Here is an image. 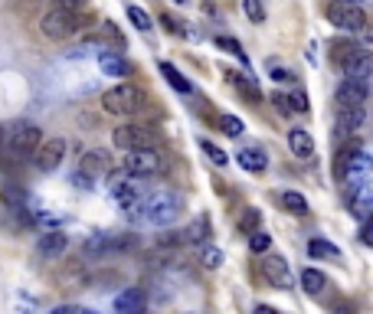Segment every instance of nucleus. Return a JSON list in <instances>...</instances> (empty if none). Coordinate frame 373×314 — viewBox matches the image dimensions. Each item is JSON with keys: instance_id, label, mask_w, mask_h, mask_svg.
Returning a JSON list of instances; mask_svg holds the SVG:
<instances>
[{"instance_id": "nucleus-1", "label": "nucleus", "mask_w": 373, "mask_h": 314, "mask_svg": "<svg viewBox=\"0 0 373 314\" xmlns=\"http://www.w3.org/2000/svg\"><path fill=\"white\" fill-rule=\"evenodd\" d=\"M184 210V200H180V193L174 190H154V193H144V200L135 206L137 219H144L151 226H171L177 216Z\"/></svg>"}, {"instance_id": "nucleus-2", "label": "nucleus", "mask_w": 373, "mask_h": 314, "mask_svg": "<svg viewBox=\"0 0 373 314\" xmlns=\"http://www.w3.org/2000/svg\"><path fill=\"white\" fill-rule=\"evenodd\" d=\"M370 170H373V157L367 151H361V148H344L341 157H337V177L350 190L367 184L370 180Z\"/></svg>"}, {"instance_id": "nucleus-3", "label": "nucleus", "mask_w": 373, "mask_h": 314, "mask_svg": "<svg viewBox=\"0 0 373 314\" xmlns=\"http://www.w3.org/2000/svg\"><path fill=\"white\" fill-rule=\"evenodd\" d=\"M39 128L30 125V121H17V125H10L7 131H3V148H7V154H10L13 161H26V157H33L39 148Z\"/></svg>"}, {"instance_id": "nucleus-4", "label": "nucleus", "mask_w": 373, "mask_h": 314, "mask_svg": "<svg viewBox=\"0 0 373 314\" xmlns=\"http://www.w3.org/2000/svg\"><path fill=\"white\" fill-rule=\"evenodd\" d=\"M334 63L341 66L344 79H357V82H367L373 76V52L357 50L350 43H334Z\"/></svg>"}, {"instance_id": "nucleus-5", "label": "nucleus", "mask_w": 373, "mask_h": 314, "mask_svg": "<svg viewBox=\"0 0 373 314\" xmlns=\"http://www.w3.org/2000/svg\"><path fill=\"white\" fill-rule=\"evenodd\" d=\"M102 108L108 115H122V118L137 115L144 108V92L137 86H131V82H122V86L108 88V92L102 95Z\"/></svg>"}, {"instance_id": "nucleus-6", "label": "nucleus", "mask_w": 373, "mask_h": 314, "mask_svg": "<svg viewBox=\"0 0 373 314\" xmlns=\"http://www.w3.org/2000/svg\"><path fill=\"white\" fill-rule=\"evenodd\" d=\"M108 193L122 203L128 213H135V206L144 200V177H131L128 170H118V174H108Z\"/></svg>"}, {"instance_id": "nucleus-7", "label": "nucleus", "mask_w": 373, "mask_h": 314, "mask_svg": "<svg viewBox=\"0 0 373 314\" xmlns=\"http://www.w3.org/2000/svg\"><path fill=\"white\" fill-rule=\"evenodd\" d=\"M82 13H73V10H50L46 17H43V23H39V30L46 33L50 39H69V37H75L79 30H82Z\"/></svg>"}, {"instance_id": "nucleus-8", "label": "nucleus", "mask_w": 373, "mask_h": 314, "mask_svg": "<svg viewBox=\"0 0 373 314\" xmlns=\"http://www.w3.org/2000/svg\"><path fill=\"white\" fill-rule=\"evenodd\" d=\"M112 141H115L118 151L128 154V151H141V148H154L157 135L144 125H118L112 131Z\"/></svg>"}, {"instance_id": "nucleus-9", "label": "nucleus", "mask_w": 373, "mask_h": 314, "mask_svg": "<svg viewBox=\"0 0 373 314\" xmlns=\"http://www.w3.org/2000/svg\"><path fill=\"white\" fill-rule=\"evenodd\" d=\"M327 20L337 26V30H344V33H361L363 26H367V13L357 7V3H341V0H334V3H327Z\"/></svg>"}, {"instance_id": "nucleus-10", "label": "nucleus", "mask_w": 373, "mask_h": 314, "mask_svg": "<svg viewBox=\"0 0 373 314\" xmlns=\"http://www.w3.org/2000/svg\"><path fill=\"white\" fill-rule=\"evenodd\" d=\"M124 170L131 177H151L164 170V154L157 148H141V151H128L124 157Z\"/></svg>"}, {"instance_id": "nucleus-11", "label": "nucleus", "mask_w": 373, "mask_h": 314, "mask_svg": "<svg viewBox=\"0 0 373 314\" xmlns=\"http://www.w3.org/2000/svg\"><path fill=\"white\" fill-rule=\"evenodd\" d=\"M367 95H370L367 82L344 79V82L337 86V92H334V101H337V108H350V105H363V101H367Z\"/></svg>"}, {"instance_id": "nucleus-12", "label": "nucleus", "mask_w": 373, "mask_h": 314, "mask_svg": "<svg viewBox=\"0 0 373 314\" xmlns=\"http://www.w3.org/2000/svg\"><path fill=\"white\" fill-rule=\"evenodd\" d=\"M262 275L275 288H291V272H288V262L282 255H265L262 259Z\"/></svg>"}, {"instance_id": "nucleus-13", "label": "nucleus", "mask_w": 373, "mask_h": 314, "mask_svg": "<svg viewBox=\"0 0 373 314\" xmlns=\"http://www.w3.org/2000/svg\"><path fill=\"white\" fill-rule=\"evenodd\" d=\"M62 157H66V141L62 138H50L46 144H39L37 148V167L43 170V174L56 170V167L62 164Z\"/></svg>"}, {"instance_id": "nucleus-14", "label": "nucleus", "mask_w": 373, "mask_h": 314, "mask_svg": "<svg viewBox=\"0 0 373 314\" xmlns=\"http://www.w3.org/2000/svg\"><path fill=\"white\" fill-rule=\"evenodd\" d=\"M99 66H102V72H105V76H112V79H128L131 72H135V66L128 63L122 52H112V50L99 52Z\"/></svg>"}, {"instance_id": "nucleus-15", "label": "nucleus", "mask_w": 373, "mask_h": 314, "mask_svg": "<svg viewBox=\"0 0 373 314\" xmlns=\"http://www.w3.org/2000/svg\"><path fill=\"white\" fill-rule=\"evenodd\" d=\"M66 246H69L66 233H59V229H50V233H43V236H39L37 252H39V259H59L62 252H66Z\"/></svg>"}, {"instance_id": "nucleus-16", "label": "nucleus", "mask_w": 373, "mask_h": 314, "mask_svg": "<svg viewBox=\"0 0 373 314\" xmlns=\"http://www.w3.org/2000/svg\"><path fill=\"white\" fill-rule=\"evenodd\" d=\"M108 177L112 174V157H108V151H88L86 157H82V177H88V180H95V177Z\"/></svg>"}, {"instance_id": "nucleus-17", "label": "nucleus", "mask_w": 373, "mask_h": 314, "mask_svg": "<svg viewBox=\"0 0 373 314\" xmlns=\"http://www.w3.org/2000/svg\"><path fill=\"white\" fill-rule=\"evenodd\" d=\"M363 121V105H350V108H337V121H334V131L337 138H347L354 135Z\"/></svg>"}, {"instance_id": "nucleus-18", "label": "nucleus", "mask_w": 373, "mask_h": 314, "mask_svg": "<svg viewBox=\"0 0 373 314\" xmlns=\"http://www.w3.org/2000/svg\"><path fill=\"white\" fill-rule=\"evenodd\" d=\"M115 314H144V291L141 288H124L115 298Z\"/></svg>"}, {"instance_id": "nucleus-19", "label": "nucleus", "mask_w": 373, "mask_h": 314, "mask_svg": "<svg viewBox=\"0 0 373 314\" xmlns=\"http://www.w3.org/2000/svg\"><path fill=\"white\" fill-rule=\"evenodd\" d=\"M288 148H291V154L301 157V161L314 157V138H311L305 128H291V131H288Z\"/></svg>"}, {"instance_id": "nucleus-20", "label": "nucleus", "mask_w": 373, "mask_h": 314, "mask_svg": "<svg viewBox=\"0 0 373 314\" xmlns=\"http://www.w3.org/2000/svg\"><path fill=\"white\" fill-rule=\"evenodd\" d=\"M236 157H239V167L249 170V174H262V170L269 167V154L262 151V148H256V144H252V148H242Z\"/></svg>"}, {"instance_id": "nucleus-21", "label": "nucleus", "mask_w": 373, "mask_h": 314, "mask_svg": "<svg viewBox=\"0 0 373 314\" xmlns=\"http://www.w3.org/2000/svg\"><path fill=\"white\" fill-rule=\"evenodd\" d=\"M370 210H373V184L367 180V184H361V187L354 190V200H350V213L370 216Z\"/></svg>"}, {"instance_id": "nucleus-22", "label": "nucleus", "mask_w": 373, "mask_h": 314, "mask_svg": "<svg viewBox=\"0 0 373 314\" xmlns=\"http://www.w3.org/2000/svg\"><path fill=\"white\" fill-rule=\"evenodd\" d=\"M161 76L167 79V82H171V86H174L177 92H180V95H190V92H193V86L186 82V76H184V72H180V69H177V66H171V63H161Z\"/></svg>"}, {"instance_id": "nucleus-23", "label": "nucleus", "mask_w": 373, "mask_h": 314, "mask_svg": "<svg viewBox=\"0 0 373 314\" xmlns=\"http://www.w3.org/2000/svg\"><path fill=\"white\" fill-rule=\"evenodd\" d=\"M301 288L308 291V295H321V291L327 288V278H324L318 268H305V272H301Z\"/></svg>"}, {"instance_id": "nucleus-24", "label": "nucleus", "mask_w": 373, "mask_h": 314, "mask_svg": "<svg viewBox=\"0 0 373 314\" xmlns=\"http://www.w3.org/2000/svg\"><path fill=\"white\" fill-rule=\"evenodd\" d=\"M308 252L314 259H341V249H337L334 242H327V239H311Z\"/></svg>"}, {"instance_id": "nucleus-25", "label": "nucleus", "mask_w": 373, "mask_h": 314, "mask_svg": "<svg viewBox=\"0 0 373 314\" xmlns=\"http://www.w3.org/2000/svg\"><path fill=\"white\" fill-rule=\"evenodd\" d=\"M282 206H285L291 216H305V213H308V200H305L301 193H295V190H285V193H282Z\"/></svg>"}, {"instance_id": "nucleus-26", "label": "nucleus", "mask_w": 373, "mask_h": 314, "mask_svg": "<svg viewBox=\"0 0 373 314\" xmlns=\"http://www.w3.org/2000/svg\"><path fill=\"white\" fill-rule=\"evenodd\" d=\"M275 105H278L285 115L305 112V108H308V105H305V95H275Z\"/></svg>"}, {"instance_id": "nucleus-27", "label": "nucleus", "mask_w": 373, "mask_h": 314, "mask_svg": "<svg viewBox=\"0 0 373 314\" xmlns=\"http://www.w3.org/2000/svg\"><path fill=\"white\" fill-rule=\"evenodd\" d=\"M207 236H210V219L200 216L197 223L186 229V239H190V242H200V246H207Z\"/></svg>"}, {"instance_id": "nucleus-28", "label": "nucleus", "mask_w": 373, "mask_h": 314, "mask_svg": "<svg viewBox=\"0 0 373 314\" xmlns=\"http://www.w3.org/2000/svg\"><path fill=\"white\" fill-rule=\"evenodd\" d=\"M200 262L207 265V268H220V265H223V249H216V246H200Z\"/></svg>"}, {"instance_id": "nucleus-29", "label": "nucleus", "mask_w": 373, "mask_h": 314, "mask_svg": "<svg viewBox=\"0 0 373 314\" xmlns=\"http://www.w3.org/2000/svg\"><path fill=\"white\" fill-rule=\"evenodd\" d=\"M242 13H246L252 23H265V7H262V0H242Z\"/></svg>"}, {"instance_id": "nucleus-30", "label": "nucleus", "mask_w": 373, "mask_h": 314, "mask_svg": "<svg viewBox=\"0 0 373 314\" xmlns=\"http://www.w3.org/2000/svg\"><path fill=\"white\" fill-rule=\"evenodd\" d=\"M216 46H220V50H226V52H233L239 63H246V66H249V56L242 52V46H239V43H236L233 37H220V39H216Z\"/></svg>"}, {"instance_id": "nucleus-31", "label": "nucleus", "mask_w": 373, "mask_h": 314, "mask_svg": "<svg viewBox=\"0 0 373 314\" xmlns=\"http://www.w3.org/2000/svg\"><path fill=\"white\" fill-rule=\"evenodd\" d=\"M200 148H203V154H207V157H210V161L216 164V167H226V161H229V154L220 151V148H216L213 141H200Z\"/></svg>"}, {"instance_id": "nucleus-32", "label": "nucleus", "mask_w": 373, "mask_h": 314, "mask_svg": "<svg viewBox=\"0 0 373 314\" xmlns=\"http://www.w3.org/2000/svg\"><path fill=\"white\" fill-rule=\"evenodd\" d=\"M128 20H131L141 33H151V17L141 10V7H128Z\"/></svg>"}, {"instance_id": "nucleus-33", "label": "nucleus", "mask_w": 373, "mask_h": 314, "mask_svg": "<svg viewBox=\"0 0 373 314\" xmlns=\"http://www.w3.org/2000/svg\"><path fill=\"white\" fill-rule=\"evenodd\" d=\"M220 128H223L229 138H239V135L246 131V128H242V121H239L236 115H223V118H220Z\"/></svg>"}, {"instance_id": "nucleus-34", "label": "nucleus", "mask_w": 373, "mask_h": 314, "mask_svg": "<svg viewBox=\"0 0 373 314\" xmlns=\"http://www.w3.org/2000/svg\"><path fill=\"white\" fill-rule=\"evenodd\" d=\"M269 246H272V236H269V233H259V229H256V233H252V239H249V249L252 252H269Z\"/></svg>"}, {"instance_id": "nucleus-35", "label": "nucleus", "mask_w": 373, "mask_h": 314, "mask_svg": "<svg viewBox=\"0 0 373 314\" xmlns=\"http://www.w3.org/2000/svg\"><path fill=\"white\" fill-rule=\"evenodd\" d=\"M269 76L275 82H295V72H288L285 66H278V63H269Z\"/></svg>"}, {"instance_id": "nucleus-36", "label": "nucleus", "mask_w": 373, "mask_h": 314, "mask_svg": "<svg viewBox=\"0 0 373 314\" xmlns=\"http://www.w3.org/2000/svg\"><path fill=\"white\" fill-rule=\"evenodd\" d=\"M50 314H99V311H92V308H82V304H59V308H52Z\"/></svg>"}, {"instance_id": "nucleus-37", "label": "nucleus", "mask_w": 373, "mask_h": 314, "mask_svg": "<svg viewBox=\"0 0 373 314\" xmlns=\"http://www.w3.org/2000/svg\"><path fill=\"white\" fill-rule=\"evenodd\" d=\"M259 210H246V213H242V229H256L259 226Z\"/></svg>"}, {"instance_id": "nucleus-38", "label": "nucleus", "mask_w": 373, "mask_h": 314, "mask_svg": "<svg viewBox=\"0 0 373 314\" xmlns=\"http://www.w3.org/2000/svg\"><path fill=\"white\" fill-rule=\"evenodd\" d=\"M86 7V0H59V10H73V13H79Z\"/></svg>"}, {"instance_id": "nucleus-39", "label": "nucleus", "mask_w": 373, "mask_h": 314, "mask_svg": "<svg viewBox=\"0 0 373 314\" xmlns=\"http://www.w3.org/2000/svg\"><path fill=\"white\" fill-rule=\"evenodd\" d=\"M161 23L167 26V30H171V33H184V26L177 23V20H171V17H161Z\"/></svg>"}, {"instance_id": "nucleus-40", "label": "nucleus", "mask_w": 373, "mask_h": 314, "mask_svg": "<svg viewBox=\"0 0 373 314\" xmlns=\"http://www.w3.org/2000/svg\"><path fill=\"white\" fill-rule=\"evenodd\" d=\"M361 236H363V242H367V246H373V223H367V226L361 229Z\"/></svg>"}, {"instance_id": "nucleus-41", "label": "nucleus", "mask_w": 373, "mask_h": 314, "mask_svg": "<svg viewBox=\"0 0 373 314\" xmlns=\"http://www.w3.org/2000/svg\"><path fill=\"white\" fill-rule=\"evenodd\" d=\"M252 314H278V311H275V308H269V304H256V311H252Z\"/></svg>"}, {"instance_id": "nucleus-42", "label": "nucleus", "mask_w": 373, "mask_h": 314, "mask_svg": "<svg viewBox=\"0 0 373 314\" xmlns=\"http://www.w3.org/2000/svg\"><path fill=\"white\" fill-rule=\"evenodd\" d=\"M341 3H357V7H361V0H341Z\"/></svg>"}, {"instance_id": "nucleus-43", "label": "nucleus", "mask_w": 373, "mask_h": 314, "mask_svg": "<svg viewBox=\"0 0 373 314\" xmlns=\"http://www.w3.org/2000/svg\"><path fill=\"white\" fill-rule=\"evenodd\" d=\"M337 314H350V311H347V308H337Z\"/></svg>"}, {"instance_id": "nucleus-44", "label": "nucleus", "mask_w": 373, "mask_h": 314, "mask_svg": "<svg viewBox=\"0 0 373 314\" xmlns=\"http://www.w3.org/2000/svg\"><path fill=\"white\" fill-rule=\"evenodd\" d=\"M174 3H180V7H184V3H190V0H174Z\"/></svg>"}, {"instance_id": "nucleus-45", "label": "nucleus", "mask_w": 373, "mask_h": 314, "mask_svg": "<svg viewBox=\"0 0 373 314\" xmlns=\"http://www.w3.org/2000/svg\"><path fill=\"white\" fill-rule=\"evenodd\" d=\"M0 144H3V131H0Z\"/></svg>"}]
</instances>
